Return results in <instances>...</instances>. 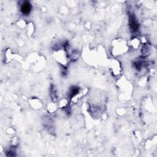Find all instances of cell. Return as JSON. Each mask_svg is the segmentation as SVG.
Listing matches in <instances>:
<instances>
[{"instance_id": "6da1fadb", "label": "cell", "mask_w": 157, "mask_h": 157, "mask_svg": "<svg viewBox=\"0 0 157 157\" xmlns=\"http://www.w3.org/2000/svg\"><path fill=\"white\" fill-rule=\"evenodd\" d=\"M31 9V5L28 2L24 3L22 5V6H21V11L23 14L27 15L28 14H30Z\"/></svg>"}]
</instances>
